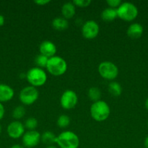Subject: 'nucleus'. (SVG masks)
I'll use <instances>...</instances> for the list:
<instances>
[{"label": "nucleus", "instance_id": "18", "mask_svg": "<svg viewBox=\"0 0 148 148\" xmlns=\"http://www.w3.org/2000/svg\"><path fill=\"white\" fill-rule=\"evenodd\" d=\"M108 91L110 95L118 97L122 93V87L118 82L113 81L108 85Z\"/></svg>", "mask_w": 148, "mask_h": 148}, {"label": "nucleus", "instance_id": "7", "mask_svg": "<svg viewBox=\"0 0 148 148\" xmlns=\"http://www.w3.org/2000/svg\"><path fill=\"white\" fill-rule=\"evenodd\" d=\"M39 92L37 88L33 86H27L20 90L19 99L20 102L26 106H30L38 100Z\"/></svg>", "mask_w": 148, "mask_h": 148}, {"label": "nucleus", "instance_id": "2", "mask_svg": "<svg viewBox=\"0 0 148 148\" xmlns=\"http://www.w3.org/2000/svg\"><path fill=\"white\" fill-rule=\"evenodd\" d=\"M55 143L60 148H78L80 145V140L73 132L65 131L56 137Z\"/></svg>", "mask_w": 148, "mask_h": 148}, {"label": "nucleus", "instance_id": "23", "mask_svg": "<svg viewBox=\"0 0 148 148\" xmlns=\"http://www.w3.org/2000/svg\"><path fill=\"white\" fill-rule=\"evenodd\" d=\"M26 115V108L22 106L15 107L12 111V116L15 119H20Z\"/></svg>", "mask_w": 148, "mask_h": 148}, {"label": "nucleus", "instance_id": "26", "mask_svg": "<svg viewBox=\"0 0 148 148\" xmlns=\"http://www.w3.org/2000/svg\"><path fill=\"white\" fill-rule=\"evenodd\" d=\"M107 4L109 7L113 9H118L119 6L122 4L120 0H107Z\"/></svg>", "mask_w": 148, "mask_h": 148}, {"label": "nucleus", "instance_id": "21", "mask_svg": "<svg viewBox=\"0 0 148 148\" xmlns=\"http://www.w3.org/2000/svg\"><path fill=\"white\" fill-rule=\"evenodd\" d=\"M71 123V119L68 117V116L65 115V114H62L58 117L57 120V124L59 128H66L67 127L70 125Z\"/></svg>", "mask_w": 148, "mask_h": 148}, {"label": "nucleus", "instance_id": "3", "mask_svg": "<svg viewBox=\"0 0 148 148\" xmlns=\"http://www.w3.org/2000/svg\"><path fill=\"white\" fill-rule=\"evenodd\" d=\"M46 68L51 75L58 77L66 72L68 64L63 58L59 56H55L49 58Z\"/></svg>", "mask_w": 148, "mask_h": 148}, {"label": "nucleus", "instance_id": "35", "mask_svg": "<svg viewBox=\"0 0 148 148\" xmlns=\"http://www.w3.org/2000/svg\"><path fill=\"white\" fill-rule=\"evenodd\" d=\"M147 127H148V121H147Z\"/></svg>", "mask_w": 148, "mask_h": 148}, {"label": "nucleus", "instance_id": "16", "mask_svg": "<svg viewBox=\"0 0 148 148\" xmlns=\"http://www.w3.org/2000/svg\"><path fill=\"white\" fill-rule=\"evenodd\" d=\"M117 17V9H113L108 7V8L104 9L101 13L102 20H104L106 23H110V22L113 21V20H115Z\"/></svg>", "mask_w": 148, "mask_h": 148}, {"label": "nucleus", "instance_id": "24", "mask_svg": "<svg viewBox=\"0 0 148 148\" xmlns=\"http://www.w3.org/2000/svg\"><path fill=\"white\" fill-rule=\"evenodd\" d=\"M25 128L28 130V131H33L38 127V121L33 117H30L25 121Z\"/></svg>", "mask_w": 148, "mask_h": 148}, {"label": "nucleus", "instance_id": "1", "mask_svg": "<svg viewBox=\"0 0 148 148\" xmlns=\"http://www.w3.org/2000/svg\"><path fill=\"white\" fill-rule=\"evenodd\" d=\"M90 114L94 120L102 122L108 119L110 114V108L108 104L103 101L94 102L90 108Z\"/></svg>", "mask_w": 148, "mask_h": 148}, {"label": "nucleus", "instance_id": "11", "mask_svg": "<svg viewBox=\"0 0 148 148\" xmlns=\"http://www.w3.org/2000/svg\"><path fill=\"white\" fill-rule=\"evenodd\" d=\"M9 137L12 139H18L23 137L25 133V126L20 121H14L10 123L7 129Z\"/></svg>", "mask_w": 148, "mask_h": 148}, {"label": "nucleus", "instance_id": "31", "mask_svg": "<svg viewBox=\"0 0 148 148\" xmlns=\"http://www.w3.org/2000/svg\"><path fill=\"white\" fill-rule=\"evenodd\" d=\"M10 148H23V146L20 145H14L12 146Z\"/></svg>", "mask_w": 148, "mask_h": 148}, {"label": "nucleus", "instance_id": "29", "mask_svg": "<svg viewBox=\"0 0 148 148\" xmlns=\"http://www.w3.org/2000/svg\"><path fill=\"white\" fill-rule=\"evenodd\" d=\"M4 16L1 15V14H0V27L3 25H4Z\"/></svg>", "mask_w": 148, "mask_h": 148}, {"label": "nucleus", "instance_id": "13", "mask_svg": "<svg viewBox=\"0 0 148 148\" xmlns=\"http://www.w3.org/2000/svg\"><path fill=\"white\" fill-rule=\"evenodd\" d=\"M143 26L141 24H139V23H132V24H131L129 26L126 33H127L128 36L129 38L133 39H136L142 36V35L143 34Z\"/></svg>", "mask_w": 148, "mask_h": 148}, {"label": "nucleus", "instance_id": "9", "mask_svg": "<svg viewBox=\"0 0 148 148\" xmlns=\"http://www.w3.org/2000/svg\"><path fill=\"white\" fill-rule=\"evenodd\" d=\"M100 26L94 20H88L82 26L81 33L86 39H94L98 36Z\"/></svg>", "mask_w": 148, "mask_h": 148}, {"label": "nucleus", "instance_id": "12", "mask_svg": "<svg viewBox=\"0 0 148 148\" xmlns=\"http://www.w3.org/2000/svg\"><path fill=\"white\" fill-rule=\"evenodd\" d=\"M39 51L41 54L46 56L47 58H51L55 56L57 52V47L54 43L49 40H44L39 46Z\"/></svg>", "mask_w": 148, "mask_h": 148}, {"label": "nucleus", "instance_id": "22", "mask_svg": "<svg viewBox=\"0 0 148 148\" xmlns=\"http://www.w3.org/2000/svg\"><path fill=\"white\" fill-rule=\"evenodd\" d=\"M48 60H49V58H47L46 56H44L42 54H39L36 56V59H35V63L37 65V67L41 68H46V65H47Z\"/></svg>", "mask_w": 148, "mask_h": 148}, {"label": "nucleus", "instance_id": "10", "mask_svg": "<svg viewBox=\"0 0 148 148\" xmlns=\"http://www.w3.org/2000/svg\"><path fill=\"white\" fill-rule=\"evenodd\" d=\"M23 144L26 148H33L41 141V134L36 130L27 131L23 136Z\"/></svg>", "mask_w": 148, "mask_h": 148}, {"label": "nucleus", "instance_id": "33", "mask_svg": "<svg viewBox=\"0 0 148 148\" xmlns=\"http://www.w3.org/2000/svg\"><path fill=\"white\" fill-rule=\"evenodd\" d=\"M46 148H57V147H55V146H53V145H49V146H48Z\"/></svg>", "mask_w": 148, "mask_h": 148}, {"label": "nucleus", "instance_id": "19", "mask_svg": "<svg viewBox=\"0 0 148 148\" xmlns=\"http://www.w3.org/2000/svg\"><path fill=\"white\" fill-rule=\"evenodd\" d=\"M56 137L55 134L52 132L46 131L41 135V140L44 144L52 145L53 143H55Z\"/></svg>", "mask_w": 148, "mask_h": 148}, {"label": "nucleus", "instance_id": "8", "mask_svg": "<svg viewBox=\"0 0 148 148\" xmlns=\"http://www.w3.org/2000/svg\"><path fill=\"white\" fill-rule=\"evenodd\" d=\"M60 105L65 110H71L75 108L78 103V95L75 91L67 90L60 97Z\"/></svg>", "mask_w": 148, "mask_h": 148}, {"label": "nucleus", "instance_id": "25", "mask_svg": "<svg viewBox=\"0 0 148 148\" xmlns=\"http://www.w3.org/2000/svg\"><path fill=\"white\" fill-rule=\"evenodd\" d=\"M72 2L73 3L75 7L84 8V7H87L88 6H89V4L91 3V0H73Z\"/></svg>", "mask_w": 148, "mask_h": 148}, {"label": "nucleus", "instance_id": "20", "mask_svg": "<svg viewBox=\"0 0 148 148\" xmlns=\"http://www.w3.org/2000/svg\"><path fill=\"white\" fill-rule=\"evenodd\" d=\"M88 96L91 101H94V103L100 101L102 96L101 91L97 87H91L88 91Z\"/></svg>", "mask_w": 148, "mask_h": 148}, {"label": "nucleus", "instance_id": "32", "mask_svg": "<svg viewBox=\"0 0 148 148\" xmlns=\"http://www.w3.org/2000/svg\"><path fill=\"white\" fill-rule=\"evenodd\" d=\"M145 108H146V109L148 110V98H147L146 101H145Z\"/></svg>", "mask_w": 148, "mask_h": 148}, {"label": "nucleus", "instance_id": "30", "mask_svg": "<svg viewBox=\"0 0 148 148\" xmlns=\"http://www.w3.org/2000/svg\"><path fill=\"white\" fill-rule=\"evenodd\" d=\"M144 144H145V147L148 148V136L146 137V138H145V143H144Z\"/></svg>", "mask_w": 148, "mask_h": 148}, {"label": "nucleus", "instance_id": "28", "mask_svg": "<svg viewBox=\"0 0 148 148\" xmlns=\"http://www.w3.org/2000/svg\"><path fill=\"white\" fill-rule=\"evenodd\" d=\"M4 112H5V111H4V106L0 103V120L2 119L3 117H4Z\"/></svg>", "mask_w": 148, "mask_h": 148}, {"label": "nucleus", "instance_id": "14", "mask_svg": "<svg viewBox=\"0 0 148 148\" xmlns=\"http://www.w3.org/2000/svg\"><path fill=\"white\" fill-rule=\"evenodd\" d=\"M14 90L9 85L0 84V102H7L14 97Z\"/></svg>", "mask_w": 148, "mask_h": 148}, {"label": "nucleus", "instance_id": "4", "mask_svg": "<svg viewBox=\"0 0 148 148\" xmlns=\"http://www.w3.org/2000/svg\"><path fill=\"white\" fill-rule=\"evenodd\" d=\"M26 77L28 82L30 84V86L35 88L42 86L47 80V75L45 71L37 66L29 69Z\"/></svg>", "mask_w": 148, "mask_h": 148}, {"label": "nucleus", "instance_id": "34", "mask_svg": "<svg viewBox=\"0 0 148 148\" xmlns=\"http://www.w3.org/2000/svg\"><path fill=\"white\" fill-rule=\"evenodd\" d=\"M1 126L0 125V134H1Z\"/></svg>", "mask_w": 148, "mask_h": 148}, {"label": "nucleus", "instance_id": "27", "mask_svg": "<svg viewBox=\"0 0 148 148\" xmlns=\"http://www.w3.org/2000/svg\"><path fill=\"white\" fill-rule=\"evenodd\" d=\"M50 2H51L50 0H36V1H34L35 4H36L37 5H39V6L46 5V4H49V3Z\"/></svg>", "mask_w": 148, "mask_h": 148}, {"label": "nucleus", "instance_id": "5", "mask_svg": "<svg viewBox=\"0 0 148 148\" xmlns=\"http://www.w3.org/2000/svg\"><path fill=\"white\" fill-rule=\"evenodd\" d=\"M118 17L126 22L133 21L138 16V9L131 2H123L117 9Z\"/></svg>", "mask_w": 148, "mask_h": 148}, {"label": "nucleus", "instance_id": "17", "mask_svg": "<svg viewBox=\"0 0 148 148\" xmlns=\"http://www.w3.org/2000/svg\"><path fill=\"white\" fill-rule=\"evenodd\" d=\"M52 25L55 30L62 31V30H65L68 28L69 24H68V20H66L64 17H58L52 20Z\"/></svg>", "mask_w": 148, "mask_h": 148}, {"label": "nucleus", "instance_id": "15", "mask_svg": "<svg viewBox=\"0 0 148 148\" xmlns=\"http://www.w3.org/2000/svg\"><path fill=\"white\" fill-rule=\"evenodd\" d=\"M61 12L64 18L71 19L75 14V6L73 2H66L62 5Z\"/></svg>", "mask_w": 148, "mask_h": 148}, {"label": "nucleus", "instance_id": "6", "mask_svg": "<svg viewBox=\"0 0 148 148\" xmlns=\"http://www.w3.org/2000/svg\"><path fill=\"white\" fill-rule=\"evenodd\" d=\"M100 76L107 80H113L118 75V69L114 63L109 61L102 62L98 66Z\"/></svg>", "mask_w": 148, "mask_h": 148}]
</instances>
